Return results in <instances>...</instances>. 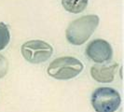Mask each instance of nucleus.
Segmentation results:
<instances>
[{
    "label": "nucleus",
    "mask_w": 124,
    "mask_h": 112,
    "mask_svg": "<svg viewBox=\"0 0 124 112\" xmlns=\"http://www.w3.org/2000/svg\"><path fill=\"white\" fill-rule=\"evenodd\" d=\"M8 70V60L2 54H0V79L5 77Z\"/></svg>",
    "instance_id": "9"
},
{
    "label": "nucleus",
    "mask_w": 124,
    "mask_h": 112,
    "mask_svg": "<svg viewBox=\"0 0 124 112\" xmlns=\"http://www.w3.org/2000/svg\"><path fill=\"white\" fill-rule=\"evenodd\" d=\"M86 55L92 61L97 64H104L108 62L112 58L113 50L111 45L104 39H94L88 44Z\"/></svg>",
    "instance_id": "5"
},
{
    "label": "nucleus",
    "mask_w": 124,
    "mask_h": 112,
    "mask_svg": "<svg viewBox=\"0 0 124 112\" xmlns=\"http://www.w3.org/2000/svg\"><path fill=\"white\" fill-rule=\"evenodd\" d=\"M99 21V17L93 14L85 15L75 20L65 31L66 39L70 44L76 46L84 44L96 30Z\"/></svg>",
    "instance_id": "1"
},
{
    "label": "nucleus",
    "mask_w": 124,
    "mask_h": 112,
    "mask_svg": "<svg viewBox=\"0 0 124 112\" xmlns=\"http://www.w3.org/2000/svg\"><path fill=\"white\" fill-rule=\"evenodd\" d=\"M118 66V64H95L91 68V75L94 80L101 83H109L114 80Z\"/></svg>",
    "instance_id": "6"
},
{
    "label": "nucleus",
    "mask_w": 124,
    "mask_h": 112,
    "mask_svg": "<svg viewBox=\"0 0 124 112\" xmlns=\"http://www.w3.org/2000/svg\"><path fill=\"white\" fill-rule=\"evenodd\" d=\"M88 1L89 0H62V5L66 11L78 14L87 8Z\"/></svg>",
    "instance_id": "7"
},
{
    "label": "nucleus",
    "mask_w": 124,
    "mask_h": 112,
    "mask_svg": "<svg viewBox=\"0 0 124 112\" xmlns=\"http://www.w3.org/2000/svg\"><path fill=\"white\" fill-rule=\"evenodd\" d=\"M91 103L96 112H115L120 106L121 97L113 88L100 87L93 93Z\"/></svg>",
    "instance_id": "3"
},
{
    "label": "nucleus",
    "mask_w": 124,
    "mask_h": 112,
    "mask_svg": "<svg viewBox=\"0 0 124 112\" xmlns=\"http://www.w3.org/2000/svg\"><path fill=\"white\" fill-rule=\"evenodd\" d=\"M84 68L83 64L78 59L64 56L53 60L48 66L47 72L51 78L59 80H68L80 74Z\"/></svg>",
    "instance_id": "2"
},
{
    "label": "nucleus",
    "mask_w": 124,
    "mask_h": 112,
    "mask_svg": "<svg viewBox=\"0 0 124 112\" xmlns=\"http://www.w3.org/2000/svg\"><path fill=\"white\" fill-rule=\"evenodd\" d=\"M22 54L27 62L40 64L48 61L52 55L53 48L43 40H29L22 45Z\"/></svg>",
    "instance_id": "4"
},
{
    "label": "nucleus",
    "mask_w": 124,
    "mask_h": 112,
    "mask_svg": "<svg viewBox=\"0 0 124 112\" xmlns=\"http://www.w3.org/2000/svg\"><path fill=\"white\" fill-rule=\"evenodd\" d=\"M10 33L6 24L0 23V50H4L9 43Z\"/></svg>",
    "instance_id": "8"
}]
</instances>
